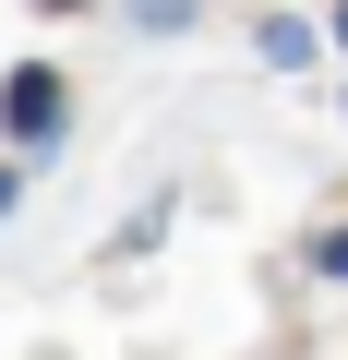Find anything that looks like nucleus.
<instances>
[{"instance_id":"1","label":"nucleus","mask_w":348,"mask_h":360,"mask_svg":"<svg viewBox=\"0 0 348 360\" xmlns=\"http://www.w3.org/2000/svg\"><path fill=\"white\" fill-rule=\"evenodd\" d=\"M0 132H13V144L60 132V84H49V72H13V84H0Z\"/></svg>"},{"instance_id":"2","label":"nucleus","mask_w":348,"mask_h":360,"mask_svg":"<svg viewBox=\"0 0 348 360\" xmlns=\"http://www.w3.org/2000/svg\"><path fill=\"white\" fill-rule=\"evenodd\" d=\"M0 205H13V168H0Z\"/></svg>"},{"instance_id":"3","label":"nucleus","mask_w":348,"mask_h":360,"mask_svg":"<svg viewBox=\"0 0 348 360\" xmlns=\"http://www.w3.org/2000/svg\"><path fill=\"white\" fill-rule=\"evenodd\" d=\"M336 37H348V0H336Z\"/></svg>"},{"instance_id":"4","label":"nucleus","mask_w":348,"mask_h":360,"mask_svg":"<svg viewBox=\"0 0 348 360\" xmlns=\"http://www.w3.org/2000/svg\"><path fill=\"white\" fill-rule=\"evenodd\" d=\"M49 13H72V0H49Z\"/></svg>"}]
</instances>
